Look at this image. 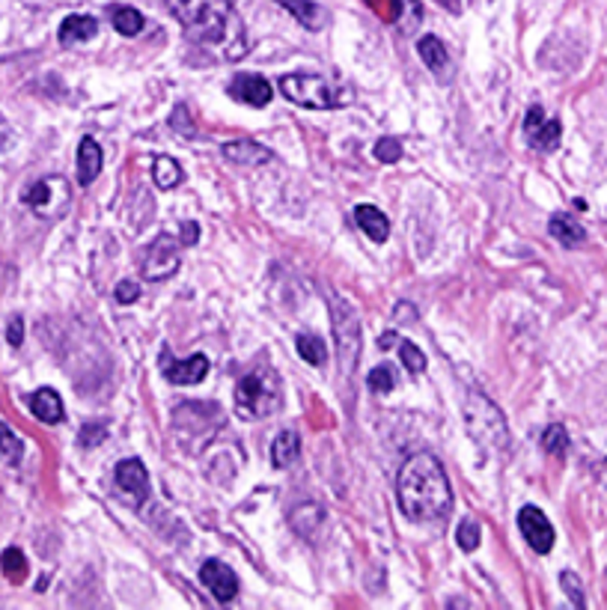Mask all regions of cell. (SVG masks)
Instances as JSON below:
<instances>
[{"label":"cell","mask_w":607,"mask_h":610,"mask_svg":"<svg viewBox=\"0 0 607 610\" xmlns=\"http://www.w3.org/2000/svg\"><path fill=\"white\" fill-rule=\"evenodd\" d=\"M170 125L173 128H179V134H194V123H191V116H188V108L185 104H176V111H173V116H170Z\"/></svg>","instance_id":"37"},{"label":"cell","mask_w":607,"mask_h":610,"mask_svg":"<svg viewBox=\"0 0 607 610\" xmlns=\"http://www.w3.org/2000/svg\"><path fill=\"white\" fill-rule=\"evenodd\" d=\"M99 34V21L93 15H69L60 25V45H78V42H90Z\"/></svg>","instance_id":"19"},{"label":"cell","mask_w":607,"mask_h":610,"mask_svg":"<svg viewBox=\"0 0 607 610\" xmlns=\"http://www.w3.org/2000/svg\"><path fill=\"white\" fill-rule=\"evenodd\" d=\"M325 521V512L318 503H301V507H295L289 512V524L295 533H301V536H313V533L322 527Z\"/></svg>","instance_id":"23"},{"label":"cell","mask_w":607,"mask_h":610,"mask_svg":"<svg viewBox=\"0 0 607 610\" xmlns=\"http://www.w3.org/2000/svg\"><path fill=\"white\" fill-rule=\"evenodd\" d=\"M560 584H563V590H566L569 602L574 607H587V598H583V586H581V577L578 575H574V572H563L560 575Z\"/></svg>","instance_id":"35"},{"label":"cell","mask_w":607,"mask_h":610,"mask_svg":"<svg viewBox=\"0 0 607 610\" xmlns=\"http://www.w3.org/2000/svg\"><path fill=\"white\" fill-rule=\"evenodd\" d=\"M152 179L162 191H173L182 182V167H179L170 155H158L152 164Z\"/></svg>","instance_id":"25"},{"label":"cell","mask_w":607,"mask_h":610,"mask_svg":"<svg viewBox=\"0 0 607 610\" xmlns=\"http://www.w3.org/2000/svg\"><path fill=\"white\" fill-rule=\"evenodd\" d=\"M560 137H563V125L560 120H545L534 134H527V141L534 149H542V152H553V149L560 146Z\"/></svg>","instance_id":"26"},{"label":"cell","mask_w":607,"mask_h":610,"mask_svg":"<svg viewBox=\"0 0 607 610\" xmlns=\"http://www.w3.org/2000/svg\"><path fill=\"white\" fill-rule=\"evenodd\" d=\"M220 152L227 155V162L244 164V167H259V164H269L271 162V149L257 143V141H232V143H223Z\"/></svg>","instance_id":"15"},{"label":"cell","mask_w":607,"mask_h":610,"mask_svg":"<svg viewBox=\"0 0 607 610\" xmlns=\"http://www.w3.org/2000/svg\"><path fill=\"white\" fill-rule=\"evenodd\" d=\"M455 542H459L462 551H476L479 548V524L474 518H462L459 530H455Z\"/></svg>","instance_id":"31"},{"label":"cell","mask_w":607,"mask_h":610,"mask_svg":"<svg viewBox=\"0 0 607 610\" xmlns=\"http://www.w3.org/2000/svg\"><path fill=\"white\" fill-rule=\"evenodd\" d=\"M162 369H164V379L170 384H200L202 379L209 376V358L206 355H191L188 360H170V351L164 349L162 351Z\"/></svg>","instance_id":"12"},{"label":"cell","mask_w":607,"mask_h":610,"mask_svg":"<svg viewBox=\"0 0 607 610\" xmlns=\"http://www.w3.org/2000/svg\"><path fill=\"white\" fill-rule=\"evenodd\" d=\"M417 54L423 60V66L429 69L441 84H450L453 81V74H455L453 60H450V54H446L444 42L438 36H423L417 42Z\"/></svg>","instance_id":"14"},{"label":"cell","mask_w":607,"mask_h":610,"mask_svg":"<svg viewBox=\"0 0 607 610\" xmlns=\"http://www.w3.org/2000/svg\"><path fill=\"white\" fill-rule=\"evenodd\" d=\"M393 339H397V337H393V334H387V337H381V349H390V342H393Z\"/></svg>","instance_id":"43"},{"label":"cell","mask_w":607,"mask_h":610,"mask_svg":"<svg viewBox=\"0 0 607 610\" xmlns=\"http://www.w3.org/2000/svg\"><path fill=\"white\" fill-rule=\"evenodd\" d=\"M599 477H602V486L607 488V458H604V465H602V470H599Z\"/></svg>","instance_id":"42"},{"label":"cell","mask_w":607,"mask_h":610,"mask_svg":"<svg viewBox=\"0 0 607 610\" xmlns=\"http://www.w3.org/2000/svg\"><path fill=\"white\" fill-rule=\"evenodd\" d=\"M397 500L405 518L438 521L453 507V488L444 465L432 453H414L405 458L397 477Z\"/></svg>","instance_id":"2"},{"label":"cell","mask_w":607,"mask_h":610,"mask_svg":"<svg viewBox=\"0 0 607 610\" xmlns=\"http://www.w3.org/2000/svg\"><path fill=\"white\" fill-rule=\"evenodd\" d=\"M280 93L289 102L301 104V108H310V111H334L346 102V95L337 93V84H331L325 74H316V72L283 74Z\"/></svg>","instance_id":"5"},{"label":"cell","mask_w":607,"mask_h":610,"mask_svg":"<svg viewBox=\"0 0 607 610\" xmlns=\"http://www.w3.org/2000/svg\"><path fill=\"white\" fill-rule=\"evenodd\" d=\"M116 486L132 503H143L149 495V474L141 458H125L116 465Z\"/></svg>","instance_id":"13"},{"label":"cell","mask_w":607,"mask_h":610,"mask_svg":"<svg viewBox=\"0 0 607 610\" xmlns=\"http://www.w3.org/2000/svg\"><path fill=\"white\" fill-rule=\"evenodd\" d=\"M200 581L206 584V590L218 598L220 605H230L239 595V577L220 560H206L200 566Z\"/></svg>","instance_id":"10"},{"label":"cell","mask_w":607,"mask_h":610,"mask_svg":"<svg viewBox=\"0 0 607 610\" xmlns=\"http://www.w3.org/2000/svg\"><path fill=\"white\" fill-rule=\"evenodd\" d=\"M0 569L9 577V581H24L27 577V560L18 548H6L0 554Z\"/></svg>","instance_id":"28"},{"label":"cell","mask_w":607,"mask_h":610,"mask_svg":"<svg viewBox=\"0 0 607 610\" xmlns=\"http://www.w3.org/2000/svg\"><path fill=\"white\" fill-rule=\"evenodd\" d=\"M274 4H280L286 13H289L298 25H304L307 30H322L328 25L325 6H318L316 0H274Z\"/></svg>","instance_id":"17"},{"label":"cell","mask_w":607,"mask_h":610,"mask_svg":"<svg viewBox=\"0 0 607 610\" xmlns=\"http://www.w3.org/2000/svg\"><path fill=\"white\" fill-rule=\"evenodd\" d=\"M182 265V241H176L173 235H158V239L146 248L143 256V277L146 280H167L173 277Z\"/></svg>","instance_id":"8"},{"label":"cell","mask_w":607,"mask_h":610,"mask_svg":"<svg viewBox=\"0 0 607 610\" xmlns=\"http://www.w3.org/2000/svg\"><path fill=\"white\" fill-rule=\"evenodd\" d=\"M164 6L182 25L185 36L223 57H241L248 51L241 18L232 9V0H164Z\"/></svg>","instance_id":"1"},{"label":"cell","mask_w":607,"mask_h":610,"mask_svg":"<svg viewBox=\"0 0 607 610\" xmlns=\"http://www.w3.org/2000/svg\"><path fill=\"white\" fill-rule=\"evenodd\" d=\"M542 123H545V111L536 108V104H534V108H530L527 116H524V134H534Z\"/></svg>","instance_id":"41"},{"label":"cell","mask_w":607,"mask_h":610,"mask_svg":"<svg viewBox=\"0 0 607 610\" xmlns=\"http://www.w3.org/2000/svg\"><path fill=\"white\" fill-rule=\"evenodd\" d=\"M298 355L313 367H322L325 363V339L316 334H301L298 337Z\"/></svg>","instance_id":"27"},{"label":"cell","mask_w":607,"mask_h":610,"mask_svg":"<svg viewBox=\"0 0 607 610\" xmlns=\"http://www.w3.org/2000/svg\"><path fill=\"white\" fill-rule=\"evenodd\" d=\"M113 298L120 304H134L137 298H141V286H137L134 280H122V283H116V289H113Z\"/></svg>","instance_id":"36"},{"label":"cell","mask_w":607,"mask_h":610,"mask_svg":"<svg viewBox=\"0 0 607 610\" xmlns=\"http://www.w3.org/2000/svg\"><path fill=\"white\" fill-rule=\"evenodd\" d=\"M179 241H182V248H194V244L200 241V227L194 221L182 223V232H179Z\"/></svg>","instance_id":"40"},{"label":"cell","mask_w":607,"mask_h":610,"mask_svg":"<svg viewBox=\"0 0 607 610\" xmlns=\"http://www.w3.org/2000/svg\"><path fill=\"white\" fill-rule=\"evenodd\" d=\"M355 221H357V227L364 230L367 239L378 241V244L390 239V221L385 218V212H378L376 206H357Z\"/></svg>","instance_id":"20"},{"label":"cell","mask_w":607,"mask_h":610,"mask_svg":"<svg viewBox=\"0 0 607 610\" xmlns=\"http://www.w3.org/2000/svg\"><path fill=\"white\" fill-rule=\"evenodd\" d=\"M0 453L6 456L9 465H18L21 456H24V444H21V438L6 423H0Z\"/></svg>","instance_id":"29"},{"label":"cell","mask_w":607,"mask_h":610,"mask_svg":"<svg viewBox=\"0 0 607 610\" xmlns=\"http://www.w3.org/2000/svg\"><path fill=\"white\" fill-rule=\"evenodd\" d=\"M104 167V158H102V146L93 141V137H81L78 143V185H93L95 179H99Z\"/></svg>","instance_id":"16"},{"label":"cell","mask_w":607,"mask_h":610,"mask_svg":"<svg viewBox=\"0 0 607 610\" xmlns=\"http://www.w3.org/2000/svg\"><path fill=\"white\" fill-rule=\"evenodd\" d=\"M542 447H545V453H551V456H566V449H569V435H566V429H563L560 423H553V426H548L545 432H542Z\"/></svg>","instance_id":"30"},{"label":"cell","mask_w":607,"mask_h":610,"mask_svg":"<svg viewBox=\"0 0 607 610\" xmlns=\"http://www.w3.org/2000/svg\"><path fill=\"white\" fill-rule=\"evenodd\" d=\"M328 304H331V319H334L339 369H343V376H351L355 367H357V358H360V322H357V313L351 310V304H346L343 298H337V295L328 298Z\"/></svg>","instance_id":"6"},{"label":"cell","mask_w":607,"mask_h":610,"mask_svg":"<svg viewBox=\"0 0 607 610\" xmlns=\"http://www.w3.org/2000/svg\"><path fill=\"white\" fill-rule=\"evenodd\" d=\"M283 405V390H280V379H277V372L262 367V369H253L248 372L239 388H236V411L244 420H265V417H271L280 411Z\"/></svg>","instance_id":"3"},{"label":"cell","mask_w":607,"mask_h":610,"mask_svg":"<svg viewBox=\"0 0 607 610\" xmlns=\"http://www.w3.org/2000/svg\"><path fill=\"white\" fill-rule=\"evenodd\" d=\"M230 95L236 102L248 104V108H265V104H271L274 90H271V84L262 78V74L241 72V74H236V78H232Z\"/></svg>","instance_id":"11"},{"label":"cell","mask_w":607,"mask_h":610,"mask_svg":"<svg viewBox=\"0 0 607 610\" xmlns=\"http://www.w3.org/2000/svg\"><path fill=\"white\" fill-rule=\"evenodd\" d=\"M30 411H34L36 420L57 426L63 420V399L54 388H39L34 396H30Z\"/></svg>","instance_id":"18"},{"label":"cell","mask_w":607,"mask_h":610,"mask_svg":"<svg viewBox=\"0 0 607 610\" xmlns=\"http://www.w3.org/2000/svg\"><path fill=\"white\" fill-rule=\"evenodd\" d=\"M372 155H376L381 164H397L402 158V143L397 137H381V141L372 146Z\"/></svg>","instance_id":"32"},{"label":"cell","mask_w":607,"mask_h":610,"mask_svg":"<svg viewBox=\"0 0 607 610\" xmlns=\"http://www.w3.org/2000/svg\"><path fill=\"white\" fill-rule=\"evenodd\" d=\"M465 423L467 432L476 438V444L488 449V453H500V449L509 447V429L504 414L483 393H471L465 399Z\"/></svg>","instance_id":"4"},{"label":"cell","mask_w":607,"mask_h":610,"mask_svg":"<svg viewBox=\"0 0 607 610\" xmlns=\"http://www.w3.org/2000/svg\"><path fill=\"white\" fill-rule=\"evenodd\" d=\"M104 435H108V429H104V426H83V429H81V447L102 444Z\"/></svg>","instance_id":"39"},{"label":"cell","mask_w":607,"mask_h":610,"mask_svg":"<svg viewBox=\"0 0 607 610\" xmlns=\"http://www.w3.org/2000/svg\"><path fill=\"white\" fill-rule=\"evenodd\" d=\"M6 342L9 346H21L24 342V322H21V316H13L9 319V325H6Z\"/></svg>","instance_id":"38"},{"label":"cell","mask_w":607,"mask_h":610,"mask_svg":"<svg viewBox=\"0 0 607 610\" xmlns=\"http://www.w3.org/2000/svg\"><path fill=\"white\" fill-rule=\"evenodd\" d=\"M298 456H301V438H298V432L286 429L274 438V444H271V465L274 467H289L298 462Z\"/></svg>","instance_id":"22"},{"label":"cell","mask_w":607,"mask_h":610,"mask_svg":"<svg viewBox=\"0 0 607 610\" xmlns=\"http://www.w3.org/2000/svg\"><path fill=\"white\" fill-rule=\"evenodd\" d=\"M518 530L527 539V545L536 554H548L553 548V524L536 507H521L518 512Z\"/></svg>","instance_id":"9"},{"label":"cell","mask_w":607,"mask_h":610,"mask_svg":"<svg viewBox=\"0 0 607 610\" xmlns=\"http://www.w3.org/2000/svg\"><path fill=\"white\" fill-rule=\"evenodd\" d=\"M21 200H24V206L34 212L36 218L60 221L69 212L72 191H69V182L63 176H45V179H36L34 185L24 191Z\"/></svg>","instance_id":"7"},{"label":"cell","mask_w":607,"mask_h":610,"mask_svg":"<svg viewBox=\"0 0 607 610\" xmlns=\"http://www.w3.org/2000/svg\"><path fill=\"white\" fill-rule=\"evenodd\" d=\"M108 15H111V25L120 36H137L143 30V15L137 13L134 6H125V4H116V6H108Z\"/></svg>","instance_id":"24"},{"label":"cell","mask_w":607,"mask_h":610,"mask_svg":"<svg viewBox=\"0 0 607 610\" xmlns=\"http://www.w3.org/2000/svg\"><path fill=\"white\" fill-rule=\"evenodd\" d=\"M367 384H369V390H372V393H390V390H393V384H397V376H393V369H390V367H376V369L369 372Z\"/></svg>","instance_id":"34"},{"label":"cell","mask_w":607,"mask_h":610,"mask_svg":"<svg viewBox=\"0 0 607 610\" xmlns=\"http://www.w3.org/2000/svg\"><path fill=\"white\" fill-rule=\"evenodd\" d=\"M399 358H402V363H405V369L408 372H423L426 369V358H423V351L414 346V342H408V339H402L399 342Z\"/></svg>","instance_id":"33"},{"label":"cell","mask_w":607,"mask_h":610,"mask_svg":"<svg viewBox=\"0 0 607 610\" xmlns=\"http://www.w3.org/2000/svg\"><path fill=\"white\" fill-rule=\"evenodd\" d=\"M548 230H551L553 239L563 244V248H578V244L587 241V230H583L572 215H563V212L548 221Z\"/></svg>","instance_id":"21"}]
</instances>
